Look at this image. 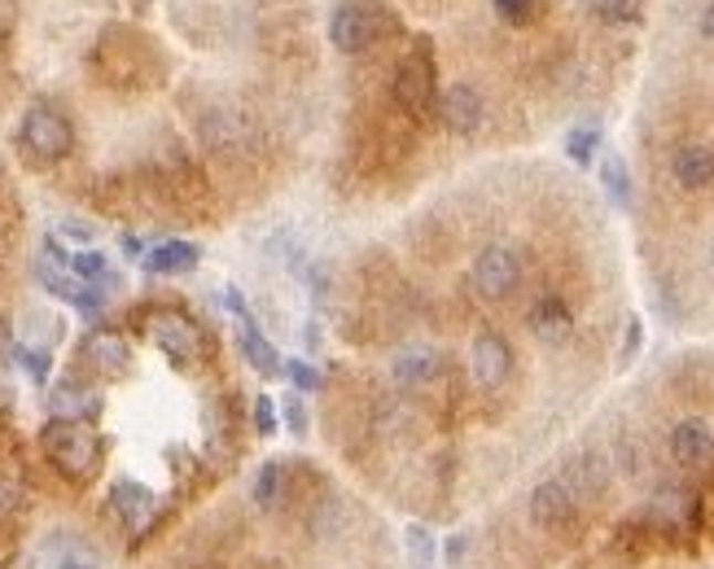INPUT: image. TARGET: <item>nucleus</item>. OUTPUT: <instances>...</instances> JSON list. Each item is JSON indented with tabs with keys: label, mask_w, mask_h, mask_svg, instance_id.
I'll return each mask as SVG.
<instances>
[{
	"label": "nucleus",
	"mask_w": 714,
	"mask_h": 569,
	"mask_svg": "<svg viewBox=\"0 0 714 569\" xmlns=\"http://www.w3.org/2000/svg\"><path fill=\"white\" fill-rule=\"evenodd\" d=\"M18 145L40 158V162H57L71 154L75 145V131H71V118L53 106H31L22 114V127H18Z\"/></svg>",
	"instance_id": "obj_1"
},
{
	"label": "nucleus",
	"mask_w": 714,
	"mask_h": 569,
	"mask_svg": "<svg viewBox=\"0 0 714 569\" xmlns=\"http://www.w3.org/2000/svg\"><path fill=\"white\" fill-rule=\"evenodd\" d=\"M44 447L57 460V468L71 473V477H88L97 468V460H102V443L84 421H49Z\"/></svg>",
	"instance_id": "obj_2"
},
{
	"label": "nucleus",
	"mask_w": 714,
	"mask_h": 569,
	"mask_svg": "<svg viewBox=\"0 0 714 569\" xmlns=\"http://www.w3.org/2000/svg\"><path fill=\"white\" fill-rule=\"evenodd\" d=\"M522 281V259L508 245H486L474 259V285L486 298H508Z\"/></svg>",
	"instance_id": "obj_3"
},
{
	"label": "nucleus",
	"mask_w": 714,
	"mask_h": 569,
	"mask_svg": "<svg viewBox=\"0 0 714 569\" xmlns=\"http://www.w3.org/2000/svg\"><path fill=\"white\" fill-rule=\"evenodd\" d=\"M377 35H381V18H377V9L343 4V9H334V18H329V40H334L343 53H364Z\"/></svg>",
	"instance_id": "obj_4"
},
{
	"label": "nucleus",
	"mask_w": 714,
	"mask_h": 569,
	"mask_svg": "<svg viewBox=\"0 0 714 569\" xmlns=\"http://www.w3.org/2000/svg\"><path fill=\"white\" fill-rule=\"evenodd\" d=\"M395 102H399V110L417 114V118L434 110V71H430L426 57L399 62V71H395Z\"/></svg>",
	"instance_id": "obj_5"
},
{
	"label": "nucleus",
	"mask_w": 714,
	"mask_h": 569,
	"mask_svg": "<svg viewBox=\"0 0 714 569\" xmlns=\"http://www.w3.org/2000/svg\"><path fill=\"white\" fill-rule=\"evenodd\" d=\"M575 513H579V504L566 482H539L531 491V521L539 530H566L575 521Z\"/></svg>",
	"instance_id": "obj_6"
},
{
	"label": "nucleus",
	"mask_w": 714,
	"mask_h": 569,
	"mask_svg": "<svg viewBox=\"0 0 714 569\" xmlns=\"http://www.w3.org/2000/svg\"><path fill=\"white\" fill-rule=\"evenodd\" d=\"M508 368H513V350H508V341L500 338V334H477L474 346H470V372H474L477 386H482V390L504 386Z\"/></svg>",
	"instance_id": "obj_7"
},
{
	"label": "nucleus",
	"mask_w": 714,
	"mask_h": 569,
	"mask_svg": "<svg viewBox=\"0 0 714 569\" xmlns=\"http://www.w3.org/2000/svg\"><path fill=\"white\" fill-rule=\"evenodd\" d=\"M439 114H443L448 131H456V136H474L477 127H482L486 106H482V93H477L474 84H452V88L443 93Z\"/></svg>",
	"instance_id": "obj_8"
},
{
	"label": "nucleus",
	"mask_w": 714,
	"mask_h": 569,
	"mask_svg": "<svg viewBox=\"0 0 714 569\" xmlns=\"http://www.w3.org/2000/svg\"><path fill=\"white\" fill-rule=\"evenodd\" d=\"M149 334L158 341V350L171 355L176 363H189V359L198 355V329H193L185 316H176V312L154 316V320H149Z\"/></svg>",
	"instance_id": "obj_9"
},
{
	"label": "nucleus",
	"mask_w": 714,
	"mask_h": 569,
	"mask_svg": "<svg viewBox=\"0 0 714 569\" xmlns=\"http://www.w3.org/2000/svg\"><path fill=\"white\" fill-rule=\"evenodd\" d=\"M84 359H88L97 372L119 377V372H127V363H132V346H127V338L115 334V329H93V334L84 338Z\"/></svg>",
	"instance_id": "obj_10"
},
{
	"label": "nucleus",
	"mask_w": 714,
	"mask_h": 569,
	"mask_svg": "<svg viewBox=\"0 0 714 569\" xmlns=\"http://www.w3.org/2000/svg\"><path fill=\"white\" fill-rule=\"evenodd\" d=\"M671 455L680 460V464H689V468H702L706 460H714V434L706 421H680L675 430H671Z\"/></svg>",
	"instance_id": "obj_11"
},
{
	"label": "nucleus",
	"mask_w": 714,
	"mask_h": 569,
	"mask_svg": "<svg viewBox=\"0 0 714 569\" xmlns=\"http://www.w3.org/2000/svg\"><path fill=\"white\" fill-rule=\"evenodd\" d=\"M671 171L684 189H711L714 185V149L711 145H680L671 158Z\"/></svg>",
	"instance_id": "obj_12"
},
{
	"label": "nucleus",
	"mask_w": 714,
	"mask_h": 569,
	"mask_svg": "<svg viewBox=\"0 0 714 569\" xmlns=\"http://www.w3.org/2000/svg\"><path fill=\"white\" fill-rule=\"evenodd\" d=\"M531 334L539 341H548V346H557V341H566L575 334V320H570V307L561 303V298H539L535 307H531Z\"/></svg>",
	"instance_id": "obj_13"
},
{
	"label": "nucleus",
	"mask_w": 714,
	"mask_h": 569,
	"mask_svg": "<svg viewBox=\"0 0 714 569\" xmlns=\"http://www.w3.org/2000/svg\"><path fill=\"white\" fill-rule=\"evenodd\" d=\"M97 394L88 390V386H75V381H62L57 390H53V399H49V408H53V421H88L93 412H97Z\"/></svg>",
	"instance_id": "obj_14"
},
{
	"label": "nucleus",
	"mask_w": 714,
	"mask_h": 569,
	"mask_svg": "<svg viewBox=\"0 0 714 569\" xmlns=\"http://www.w3.org/2000/svg\"><path fill=\"white\" fill-rule=\"evenodd\" d=\"M111 508H115V517H119L123 526H140L154 513V491L140 486V482H115Z\"/></svg>",
	"instance_id": "obj_15"
},
{
	"label": "nucleus",
	"mask_w": 714,
	"mask_h": 569,
	"mask_svg": "<svg viewBox=\"0 0 714 569\" xmlns=\"http://www.w3.org/2000/svg\"><path fill=\"white\" fill-rule=\"evenodd\" d=\"M198 259H202V250H198L193 241H162V245H154V250L145 254V267L158 272V276H171V272L198 267Z\"/></svg>",
	"instance_id": "obj_16"
},
{
	"label": "nucleus",
	"mask_w": 714,
	"mask_h": 569,
	"mask_svg": "<svg viewBox=\"0 0 714 569\" xmlns=\"http://www.w3.org/2000/svg\"><path fill=\"white\" fill-rule=\"evenodd\" d=\"M241 355H245V359H250V368H254V372H263V377L285 372L281 350L254 329V320H241Z\"/></svg>",
	"instance_id": "obj_17"
},
{
	"label": "nucleus",
	"mask_w": 714,
	"mask_h": 569,
	"mask_svg": "<svg viewBox=\"0 0 714 569\" xmlns=\"http://www.w3.org/2000/svg\"><path fill=\"white\" fill-rule=\"evenodd\" d=\"M434 372H439V355H434L430 346H408V350H399V359H395V377L408 381V386L430 381Z\"/></svg>",
	"instance_id": "obj_18"
},
{
	"label": "nucleus",
	"mask_w": 714,
	"mask_h": 569,
	"mask_svg": "<svg viewBox=\"0 0 714 569\" xmlns=\"http://www.w3.org/2000/svg\"><path fill=\"white\" fill-rule=\"evenodd\" d=\"M600 185H605V193H609L618 207H631V176H627V162H622L618 154H609V158L600 162Z\"/></svg>",
	"instance_id": "obj_19"
},
{
	"label": "nucleus",
	"mask_w": 714,
	"mask_h": 569,
	"mask_svg": "<svg viewBox=\"0 0 714 569\" xmlns=\"http://www.w3.org/2000/svg\"><path fill=\"white\" fill-rule=\"evenodd\" d=\"M71 272H75V281H97V285L111 281V263H106L102 250H80V254H71Z\"/></svg>",
	"instance_id": "obj_20"
},
{
	"label": "nucleus",
	"mask_w": 714,
	"mask_h": 569,
	"mask_svg": "<svg viewBox=\"0 0 714 569\" xmlns=\"http://www.w3.org/2000/svg\"><path fill=\"white\" fill-rule=\"evenodd\" d=\"M276 499H281V464L267 460L259 468V477H254V504L259 508H276Z\"/></svg>",
	"instance_id": "obj_21"
},
{
	"label": "nucleus",
	"mask_w": 714,
	"mask_h": 569,
	"mask_svg": "<svg viewBox=\"0 0 714 569\" xmlns=\"http://www.w3.org/2000/svg\"><path fill=\"white\" fill-rule=\"evenodd\" d=\"M596 145H600V131H596V127H575V131L566 136V154H570L579 167H588V162H592Z\"/></svg>",
	"instance_id": "obj_22"
},
{
	"label": "nucleus",
	"mask_w": 714,
	"mask_h": 569,
	"mask_svg": "<svg viewBox=\"0 0 714 569\" xmlns=\"http://www.w3.org/2000/svg\"><path fill=\"white\" fill-rule=\"evenodd\" d=\"M592 4L605 22H636L644 13V0H592Z\"/></svg>",
	"instance_id": "obj_23"
},
{
	"label": "nucleus",
	"mask_w": 714,
	"mask_h": 569,
	"mask_svg": "<svg viewBox=\"0 0 714 569\" xmlns=\"http://www.w3.org/2000/svg\"><path fill=\"white\" fill-rule=\"evenodd\" d=\"M408 548H412V557H417V566L421 569L434 566V539H430L426 526H408Z\"/></svg>",
	"instance_id": "obj_24"
},
{
	"label": "nucleus",
	"mask_w": 714,
	"mask_h": 569,
	"mask_svg": "<svg viewBox=\"0 0 714 569\" xmlns=\"http://www.w3.org/2000/svg\"><path fill=\"white\" fill-rule=\"evenodd\" d=\"M285 372H290V381H294L298 390H321V386H325V377H321L307 359H290V363H285Z\"/></svg>",
	"instance_id": "obj_25"
},
{
	"label": "nucleus",
	"mask_w": 714,
	"mask_h": 569,
	"mask_svg": "<svg viewBox=\"0 0 714 569\" xmlns=\"http://www.w3.org/2000/svg\"><path fill=\"white\" fill-rule=\"evenodd\" d=\"M495 13L504 22H513V27H522V22L535 18V0H495Z\"/></svg>",
	"instance_id": "obj_26"
},
{
	"label": "nucleus",
	"mask_w": 714,
	"mask_h": 569,
	"mask_svg": "<svg viewBox=\"0 0 714 569\" xmlns=\"http://www.w3.org/2000/svg\"><path fill=\"white\" fill-rule=\"evenodd\" d=\"M254 430H259V434H276V408H272L267 394L254 399Z\"/></svg>",
	"instance_id": "obj_27"
},
{
	"label": "nucleus",
	"mask_w": 714,
	"mask_h": 569,
	"mask_svg": "<svg viewBox=\"0 0 714 569\" xmlns=\"http://www.w3.org/2000/svg\"><path fill=\"white\" fill-rule=\"evenodd\" d=\"M18 355H22V363H27V372H31L35 381L49 377V355H44V350H18Z\"/></svg>",
	"instance_id": "obj_28"
},
{
	"label": "nucleus",
	"mask_w": 714,
	"mask_h": 569,
	"mask_svg": "<svg viewBox=\"0 0 714 569\" xmlns=\"http://www.w3.org/2000/svg\"><path fill=\"white\" fill-rule=\"evenodd\" d=\"M285 421H290L294 434H303V430H307V408H303L298 399H290V403H285Z\"/></svg>",
	"instance_id": "obj_29"
},
{
	"label": "nucleus",
	"mask_w": 714,
	"mask_h": 569,
	"mask_svg": "<svg viewBox=\"0 0 714 569\" xmlns=\"http://www.w3.org/2000/svg\"><path fill=\"white\" fill-rule=\"evenodd\" d=\"M640 350V320H631L627 325V341H622V359H631Z\"/></svg>",
	"instance_id": "obj_30"
},
{
	"label": "nucleus",
	"mask_w": 714,
	"mask_h": 569,
	"mask_svg": "<svg viewBox=\"0 0 714 569\" xmlns=\"http://www.w3.org/2000/svg\"><path fill=\"white\" fill-rule=\"evenodd\" d=\"M702 35H711V40H714V4L702 13Z\"/></svg>",
	"instance_id": "obj_31"
},
{
	"label": "nucleus",
	"mask_w": 714,
	"mask_h": 569,
	"mask_svg": "<svg viewBox=\"0 0 714 569\" xmlns=\"http://www.w3.org/2000/svg\"><path fill=\"white\" fill-rule=\"evenodd\" d=\"M62 569H97L93 561H62Z\"/></svg>",
	"instance_id": "obj_32"
},
{
	"label": "nucleus",
	"mask_w": 714,
	"mask_h": 569,
	"mask_svg": "<svg viewBox=\"0 0 714 569\" xmlns=\"http://www.w3.org/2000/svg\"><path fill=\"white\" fill-rule=\"evenodd\" d=\"M711 263H714V250H711Z\"/></svg>",
	"instance_id": "obj_33"
}]
</instances>
